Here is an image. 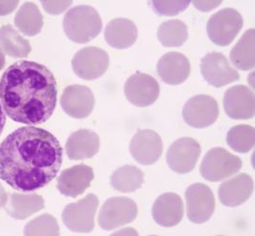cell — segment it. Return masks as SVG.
<instances>
[{"label":"cell","mask_w":255,"mask_h":236,"mask_svg":"<svg viewBox=\"0 0 255 236\" xmlns=\"http://www.w3.org/2000/svg\"><path fill=\"white\" fill-rule=\"evenodd\" d=\"M243 27L242 15L232 8L220 9L207 23L210 40L217 46H227L233 43Z\"/></svg>","instance_id":"cell-5"},{"label":"cell","mask_w":255,"mask_h":236,"mask_svg":"<svg viewBox=\"0 0 255 236\" xmlns=\"http://www.w3.org/2000/svg\"><path fill=\"white\" fill-rule=\"evenodd\" d=\"M18 0L13 1H0V16H5L12 12L18 6Z\"/></svg>","instance_id":"cell-34"},{"label":"cell","mask_w":255,"mask_h":236,"mask_svg":"<svg viewBox=\"0 0 255 236\" xmlns=\"http://www.w3.org/2000/svg\"><path fill=\"white\" fill-rule=\"evenodd\" d=\"M224 111L232 119H250L255 117V94L245 85H236L225 92Z\"/></svg>","instance_id":"cell-16"},{"label":"cell","mask_w":255,"mask_h":236,"mask_svg":"<svg viewBox=\"0 0 255 236\" xmlns=\"http://www.w3.org/2000/svg\"><path fill=\"white\" fill-rule=\"evenodd\" d=\"M72 1H42L41 4L47 13L58 15L72 5Z\"/></svg>","instance_id":"cell-32"},{"label":"cell","mask_w":255,"mask_h":236,"mask_svg":"<svg viewBox=\"0 0 255 236\" xmlns=\"http://www.w3.org/2000/svg\"><path fill=\"white\" fill-rule=\"evenodd\" d=\"M222 3V1L218 0H208V1H194L193 5L195 6L196 9L201 10V11H210L212 9H216L219 7V5Z\"/></svg>","instance_id":"cell-33"},{"label":"cell","mask_w":255,"mask_h":236,"mask_svg":"<svg viewBox=\"0 0 255 236\" xmlns=\"http://www.w3.org/2000/svg\"><path fill=\"white\" fill-rule=\"evenodd\" d=\"M101 140L99 135L91 129H79L68 138L65 150L70 160L90 159L100 150Z\"/></svg>","instance_id":"cell-21"},{"label":"cell","mask_w":255,"mask_h":236,"mask_svg":"<svg viewBox=\"0 0 255 236\" xmlns=\"http://www.w3.org/2000/svg\"><path fill=\"white\" fill-rule=\"evenodd\" d=\"M187 218L195 224L208 221L216 208V200L209 186L194 183L185 191Z\"/></svg>","instance_id":"cell-10"},{"label":"cell","mask_w":255,"mask_h":236,"mask_svg":"<svg viewBox=\"0 0 255 236\" xmlns=\"http://www.w3.org/2000/svg\"><path fill=\"white\" fill-rule=\"evenodd\" d=\"M95 178L93 168L86 164L74 165L62 171L57 180V189L65 197L77 198L91 185Z\"/></svg>","instance_id":"cell-17"},{"label":"cell","mask_w":255,"mask_h":236,"mask_svg":"<svg viewBox=\"0 0 255 236\" xmlns=\"http://www.w3.org/2000/svg\"><path fill=\"white\" fill-rule=\"evenodd\" d=\"M4 207L11 218L24 220L44 209L45 201L37 194L27 195L13 193L10 195L9 201L7 200Z\"/></svg>","instance_id":"cell-23"},{"label":"cell","mask_w":255,"mask_h":236,"mask_svg":"<svg viewBox=\"0 0 255 236\" xmlns=\"http://www.w3.org/2000/svg\"><path fill=\"white\" fill-rule=\"evenodd\" d=\"M104 37L108 45L117 49H125L136 42V25L127 18H116L110 21L105 28Z\"/></svg>","instance_id":"cell-22"},{"label":"cell","mask_w":255,"mask_h":236,"mask_svg":"<svg viewBox=\"0 0 255 236\" xmlns=\"http://www.w3.org/2000/svg\"><path fill=\"white\" fill-rule=\"evenodd\" d=\"M155 12L160 16H175L187 9L189 1H152Z\"/></svg>","instance_id":"cell-31"},{"label":"cell","mask_w":255,"mask_h":236,"mask_svg":"<svg viewBox=\"0 0 255 236\" xmlns=\"http://www.w3.org/2000/svg\"><path fill=\"white\" fill-rule=\"evenodd\" d=\"M0 47L12 58H26L31 51L29 42L10 25L0 27Z\"/></svg>","instance_id":"cell-26"},{"label":"cell","mask_w":255,"mask_h":236,"mask_svg":"<svg viewBox=\"0 0 255 236\" xmlns=\"http://www.w3.org/2000/svg\"><path fill=\"white\" fill-rule=\"evenodd\" d=\"M254 188L252 177L246 173L239 174L221 183L219 189V200L224 206L237 207L251 198Z\"/></svg>","instance_id":"cell-18"},{"label":"cell","mask_w":255,"mask_h":236,"mask_svg":"<svg viewBox=\"0 0 255 236\" xmlns=\"http://www.w3.org/2000/svg\"><path fill=\"white\" fill-rule=\"evenodd\" d=\"M242 167L241 159L222 147H214L204 156L201 164V176L212 182H218L237 174Z\"/></svg>","instance_id":"cell-4"},{"label":"cell","mask_w":255,"mask_h":236,"mask_svg":"<svg viewBox=\"0 0 255 236\" xmlns=\"http://www.w3.org/2000/svg\"><path fill=\"white\" fill-rule=\"evenodd\" d=\"M0 100L11 120L30 126L45 123L57 103L54 75L35 62L11 64L0 80Z\"/></svg>","instance_id":"cell-2"},{"label":"cell","mask_w":255,"mask_h":236,"mask_svg":"<svg viewBox=\"0 0 255 236\" xmlns=\"http://www.w3.org/2000/svg\"><path fill=\"white\" fill-rule=\"evenodd\" d=\"M157 37L160 43L165 47H179L188 38L187 26L178 19L168 20L162 23L159 27Z\"/></svg>","instance_id":"cell-28"},{"label":"cell","mask_w":255,"mask_h":236,"mask_svg":"<svg viewBox=\"0 0 255 236\" xmlns=\"http://www.w3.org/2000/svg\"><path fill=\"white\" fill-rule=\"evenodd\" d=\"M14 23L23 34L34 36L43 27V15L33 2H26L16 12Z\"/></svg>","instance_id":"cell-25"},{"label":"cell","mask_w":255,"mask_h":236,"mask_svg":"<svg viewBox=\"0 0 255 236\" xmlns=\"http://www.w3.org/2000/svg\"><path fill=\"white\" fill-rule=\"evenodd\" d=\"M219 116V104L207 95L195 96L188 100L182 110L184 122L195 128H204L213 125Z\"/></svg>","instance_id":"cell-9"},{"label":"cell","mask_w":255,"mask_h":236,"mask_svg":"<svg viewBox=\"0 0 255 236\" xmlns=\"http://www.w3.org/2000/svg\"><path fill=\"white\" fill-rule=\"evenodd\" d=\"M144 183V173L134 165L126 164L111 176V184L121 193H132Z\"/></svg>","instance_id":"cell-27"},{"label":"cell","mask_w":255,"mask_h":236,"mask_svg":"<svg viewBox=\"0 0 255 236\" xmlns=\"http://www.w3.org/2000/svg\"><path fill=\"white\" fill-rule=\"evenodd\" d=\"M138 215L136 203L126 197H116L106 200L99 215V225L105 231L131 223Z\"/></svg>","instance_id":"cell-7"},{"label":"cell","mask_w":255,"mask_h":236,"mask_svg":"<svg viewBox=\"0 0 255 236\" xmlns=\"http://www.w3.org/2000/svg\"><path fill=\"white\" fill-rule=\"evenodd\" d=\"M255 29H248L231 50V62L240 70L249 71L255 68Z\"/></svg>","instance_id":"cell-24"},{"label":"cell","mask_w":255,"mask_h":236,"mask_svg":"<svg viewBox=\"0 0 255 236\" xmlns=\"http://www.w3.org/2000/svg\"><path fill=\"white\" fill-rule=\"evenodd\" d=\"M61 106L69 117L82 119L91 115L95 107V97L86 86L70 85L64 90Z\"/></svg>","instance_id":"cell-15"},{"label":"cell","mask_w":255,"mask_h":236,"mask_svg":"<svg viewBox=\"0 0 255 236\" xmlns=\"http://www.w3.org/2000/svg\"><path fill=\"white\" fill-rule=\"evenodd\" d=\"M5 66V55L0 49V70H2Z\"/></svg>","instance_id":"cell-37"},{"label":"cell","mask_w":255,"mask_h":236,"mask_svg":"<svg viewBox=\"0 0 255 236\" xmlns=\"http://www.w3.org/2000/svg\"><path fill=\"white\" fill-rule=\"evenodd\" d=\"M127 100L134 106L145 108L153 104L160 95V85L153 77L137 72L130 76L124 86Z\"/></svg>","instance_id":"cell-12"},{"label":"cell","mask_w":255,"mask_h":236,"mask_svg":"<svg viewBox=\"0 0 255 236\" xmlns=\"http://www.w3.org/2000/svg\"><path fill=\"white\" fill-rule=\"evenodd\" d=\"M227 144L238 153H247L255 146V127L249 125H237L227 133Z\"/></svg>","instance_id":"cell-29"},{"label":"cell","mask_w":255,"mask_h":236,"mask_svg":"<svg viewBox=\"0 0 255 236\" xmlns=\"http://www.w3.org/2000/svg\"><path fill=\"white\" fill-rule=\"evenodd\" d=\"M26 236H58L60 229L56 218L45 214L29 221L25 227Z\"/></svg>","instance_id":"cell-30"},{"label":"cell","mask_w":255,"mask_h":236,"mask_svg":"<svg viewBox=\"0 0 255 236\" xmlns=\"http://www.w3.org/2000/svg\"><path fill=\"white\" fill-rule=\"evenodd\" d=\"M109 64L108 53L95 46H88L79 50L72 60L74 72L85 81L101 78L108 70Z\"/></svg>","instance_id":"cell-8"},{"label":"cell","mask_w":255,"mask_h":236,"mask_svg":"<svg viewBox=\"0 0 255 236\" xmlns=\"http://www.w3.org/2000/svg\"><path fill=\"white\" fill-rule=\"evenodd\" d=\"M201 71L204 80L217 88L237 82L240 78L227 58L219 52H211L201 59Z\"/></svg>","instance_id":"cell-13"},{"label":"cell","mask_w":255,"mask_h":236,"mask_svg":"<svg viewBox=\"0 0 255 236\" xmlns=\"http://www.w3.org/2000/svg\"><path fill=\"white\" fill-rule=\"evenodd\" d=\"M7 200H8V194L0 183V208L5 206V204L7 203Z\"/></svg>","instance_id":"cell-35"},{"label":"cell","mask_w":255,"mask_h":236,"mask_svg":"<svg viewBox=\"0 0 255 236\" xmlns=\"http://www.w3.org/2000/svg\"><path fill=\"white\" fill-rule=\"evenodd\" d=\"M201 153V145L195 139L183 137L170 145L166 153V162L174 172L186 174L195 168Z\"/></svg>","instance_id":"cell-11"},{"label":"cell","mask_w":255,"mask_h":236,"mask_svg":"<svg viewBox=\"0 0 255 236\" xmlns=\"http://www.w3.org/2000/svg\"><path fill=\"white\" fill-rule=\"evenodd\" d=\"M62 163L60 142L40 127H19L0 145V180L15 190L45 187L56 178Z\"/></svg>","instance_id":"cell-1"},{"label":"cell","mask_w":255,"mask_h":236,"mask_svg":"<svg viewBox=\"0 0 255 236\" xmlns=\"http://www.w3.org/2000/svg\"><path fill=\"white\" fill-rule=\"evenodd\" d=\"M157 72L166 84L179 85L189 78L191 64L189 60L182 53L168 52L159 60Z\"/></svg>","instance_id":"cell-19"},{"label":"cell","mask_w":255,"mask_h":236,"mask_svg":"<svg viewBox=\"0 0 255 236\" xmlns=\"http://www.w3.org/2000/svg\"><path fill=\"white\" fill-rule=\"evenodd\" d=\"M5 124H6V116H5L2 107H1V104H0V135L4 129Z\"/></svg>","instance_id":"cell-36"},{"label":"cell","mask_w":255,"mask_h":236,"mask_svg":"<svg viewBox=\"0 0 255 236\" xmlns=\"http://www.w3.org/2000/svg\"><path fill=\"white\" fill-rule=\"evenodd\" d=\"M152 218L162 227L178 225L183 218V203L178 194L164 193L155 200L152 206Z\"/></svg>","instance_id":"cell-20"},{"label":"cell","mask_w":255,"mask_h":236,"mask_svg":"<svg viewBox=\"0 0 255 236\" xmlns=\"http://www.w3.org/2000/svg\"><path fill=\"white\" fill-rule=\"evenodd\" d=\"M129 151L139 164H153L163 153V141L160 135L151 129H140L131 138Z\"/></svg>","instance_id":"cell-14"},{"label":"cell","mask_w":255,"mask_h":236,"mask_svg":"<svg viewBox=\"0 0 255 236\" xmlns=\"http://www.w3.org/2000/svg\"><path fill=\"white\" fill-rule=\"evenodd\" d=\"M98 206L99 199L95 194H88L78 202L68 204L62 216L64 225L75 233H91Z\"/></svg>","instance_id":"cell-6"},{"label":"cell","mask_w":255,"mask_h":236,"mask_svg":"<svg viewBox=\"0 0 255 236\" xmlns=\"http://www.w3.org/2000/svg\"><path fill=\"white\" fill-rule=\"evenodd\" d=\"M102 21L98 10L81 5L69 9L64 18V30L72 42L86 44L101 33Z\"/></svg>","instance_id":"cell-3"}]
</instances>
